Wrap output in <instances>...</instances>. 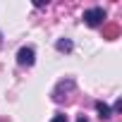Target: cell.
I'll return each instance as SVG.
<instances>
[{"label": "cell", "mask_w": 122, "mask_h": 122, "mask_svg": "<svg viewBox=\"0 0 122 122\" xmlns=\"http://www.w3.org/2000/svg\"><path fill=\"white\" fill-rule=\"evenodd\" d=\"M50 122H67V117H65V115H55Z\"/></svg>", "instance_id": "5b68a950"}, {"label": "cell", "mask_w": 122, "mask_h": 122, "mask_svg": "<svg viewBox=\"0 0 122 122\" xmlns=\"http://www.w3.org/2000/svg\"><path fill=\"white\" fill-rule=\"evenodd\" d=\"M77 122H89V120H86L84 115H79V117H77Z\"/></svg>", "instance_id": "8992f818"}, {"label": "cell", "mask_w": 122, "mask_h": 122, "mask_svg": "<svg viewBox=\"0 0 122 122\" xmlns=\"http://www.w3.org/2000/svg\"><path fill=\"white\" fill-rule=\"evenodd\" d=\"M103 19H105V10H103V7H91V10L84 12V22H86L89 26H101Z\"/></svg>", "instance_id": "6da1fadb"}, {"label": "cell", "mask_w": 122, "mask_h": 122, "mask_svg": "<svg viewBox=\"0 0 122 122\" xmlns=\"http://www.w3.org/2000/svg\"><path fill=\"white\" fill-rule=\"evenodd\" d=\"M55 48H57L60 53H70L74 46H72V41H70V38H60V41L55 43Z\"/></svg>", "instance_id": "277c9868"}, {"label": "cell", "mask_w": 122, "mask_h": 122, "mask_svg": "<svg viewBox=\"0 0 122 122\" xmlns=\"http://www.w3.org/2000/svg\"><path fill=\"white\" fill-rule=\"evenodd\" d=\"M17 62H19L22 67H31V65L36 62V53H34V48H29V46L19 48V50H17Z\"/></svg>", "instance_id": "7a4b0ae2"}, {"label": "cell", "mask_w": 122, "mask_h": 122, "mask_svg": "<svg viewBox=\"0 0 122 122\" xmlns=\"http://www.w3.org/2000/svg\"><path fill=\"white\" fill-rule=\"evenodd\" d=\"M0 41H3V34H0Z\"/></svg>", "instance_id": "52a82bcc"}, {"label": "cell", "mask_w": 122, "mask_h": 122, "mask_svg": "<svg viewBox=\"0 0 122 122\" xmlns=\"http://www.w3.org/2000/svg\"><path fill=\"white\" fill-rule=\"evenodd\" d=\"M96 110H98L101 120H110V117H112V110H110V108H108V103H103V101H98V103H96Z\"/></svg>", "instance_id": "3957f363"}]
</instances>
